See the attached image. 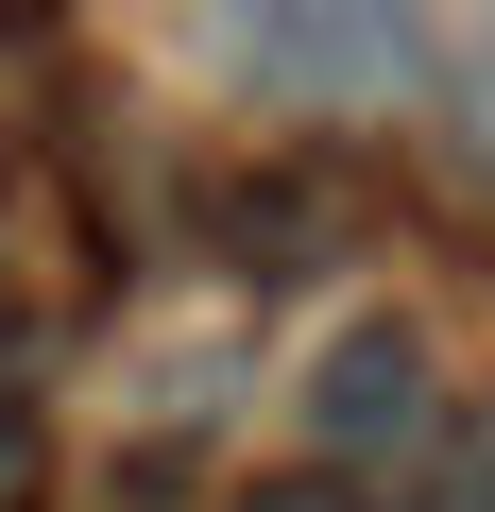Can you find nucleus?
Segmentation results:
<instances>
[{
	"instance_id": "obj_3",
	"label": "nucleus",
	"mask_w": 495,
	"mask_h": 512,
	"mask_svg": "<svg viewBox=\"0 0 495 512\" xmlns=\"http://www.w3.org/2000/svg\"><path fill=\"white\" fill-rule=\"evenodd\" d=\"M35 18H52V0H0V35H35Z\"/></svg>"
},
{
	"instance_id": "obj_1",
	"label": "nucleus",
	"mask_w": 495,
	"mask_h": 512,
	"mask_svg": "<svg viewBox=\"0 0 495 512\" xmlns=\"http://www.w3.org/2000/svg\"><path fill=\"white\" fill-rule=\"evenodd\" d=\"M205 35L274 103H393L410 86V0H205Z\"/></svg>"
},
{
	"instance_id": "obj_2",
	"label": "nucleus",
	"mask_w": 495,
	"mask_h": 512,
	"mask_svg": "<svg viewBox=\"0 0 495 512\" xmlns=\"http://www.w3.org/2000/svg\"><path fill=\"white\" fill-rule=\"evenodd\" d=\"M427 410H444V359L410 308H359L308 359V461H393V444H427Z\"/></svg>"
}]
</instances>
